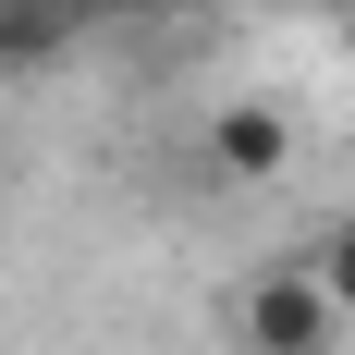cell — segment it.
Segmentation results:
<instances>
[{"label": "cell", "instance_id": "obj_1", "mask_svg": "<svg viewBox=\"0 0 355 355\" xmlns=\"http://www.w3.org/2000/svg\"><path fill=\"white\" fill-rule=\"evenodd\" d=\"M233 331H245V355H331L355 319L319 294V270L294 257V270H257V282L233 294Z\"/></svg>", "mask_w": 355, "mask_h": 355}, {"label": "cell", "instance_id": "obj_2", "mask_svg": "<svg viewBox=\"0 0 355 355\" xmlns=\"http://www.w3.org/2000/svg\"><path fill=\"white\" fill-rule=\"evenodd\" d=\"M282 159H294V123H282L270 98H220V110H209V172H220V184H270Z\"/></svg>", "mask_w": 355, "mask_h": 355}, {"label": "cell", "instance_id": "obj_3", "mask_svg": "<svg viewBox=\"0 0 355 355\" xmlns=\"http://www.w3.org/2000/svg\"><path fill=\"white\" fill-rule=\"evenodd\" d=\"M73 37H86L73 0H0V73H49Z\"/></svg>", "mask_w": 355, "mask_h": 355}, {"label": "cell", "instance_id": "obj_4", "mask_svg": "<svg viewBox=\"0 0 355 355\" xmlns=\"http://www.w3.org/2000/svg\"><path fill=\"white\" fill-rule=\"evenodd\" d=\"M306 270H319V294H331V306H343V319H355V209L331 220L319 245H306Z\"/></svg>", "mask_w": 355, "mask_h": 355}, {"label": "cell", "instance_id": "obj_5", "mask_svg": "<svg viewBox=\"0 0 355 355\" xmlns=\"http://www.w3.org/2000/svg\"><path fill=\"white\" fill-rule=\"evenodd\" d=\"M123 12H172V0H73V25H123Z\"/></svg>", "mask_w": 355, "mask_h": 355}]
</instances>
